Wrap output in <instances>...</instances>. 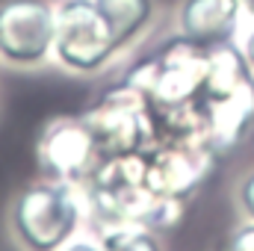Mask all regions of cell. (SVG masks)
<instances>
[{"label":"cell","instance_id":"8fae6325","mask_svg":"<svg viewBox=\"0 0 254 251\" xmlns=\"http://www.w3.org/2000/svg\"><path fill=\"white\" fill-rule=\"evenodd\" d=\"M228 251H254V222H252V225H243V228H237V231H234Z\"/></svg>","mask_w":254,"mask_h":251},{"label":"cell","instance_id":"277c9868","mask_svg":"<svg viewBox=\"0 0 254 251\" xmlns=\"http://www.w3.org/2000/svg\"><path fill=\"white\" fill-rule=\"evenodd\" d=\"M216 151L204 139H169L145 151V184L154 195L187 201L213 172Z\"/></svg>","mask_w":254,"mask_h":251},{"label":"cell","instance_id":"5b68a950","mask_svg":"<svg viewBox=\"0 0 254 251\" xmlns=\"http://www.w3.org/2000/svg\"><path fill=\"white\" fill-rule=\"evenodd\" d=\"M57 9L48 0L0 3V60L9 65H39L54 54Z\"/></svg>","mask_w":254,"mask_h":251},{"label":"cell","instance_id":"5bb4252c","mask_svg":"<svg viewBox=\"0 0 254 251\" xmlns=\"http://www.w3.org/2000/svg\"><path fill=\"white\" fill-rule=\"evenodd\" d=\"M243 54H246V60H249V65L254 68V30L249 33V39H246V51H243Z\"/></svg>","mask_w":254,"mask_h":251},{"label":"cell","instance_id":"9c48e42d","mask_svg":"<svg viewBox=\"0 0 254 251\" xmlns=\"http://www.w3.org/2000/svg\"><path fill=\"white\" fill-rule=\"evenodd\" d=\"M95 3L107 18L119 51L133 45L154 18V0H95Z\"/></svg>","mask_w":254,"mask_h":251},{"label":"cell","instance_id":"7c38bea8","mask_svg":"<svg viewBox=\"0 0 254 251\" xmlns=\"http://www.w3.org/2000/svg\"><path fill=\"white\" fill-rule=\"evenodd\" d=\"M240 204H243L246 216L254 219V172H249L243 178V184H240Z\"/></svg>","mask_w":254,"mask_h":251},{"label":"cell","instance_id":"7a4b0ae2","mask_svg":"<svg viewBox=\"0 0 254 251\" xmlns=\"http://www.w3.org/2000/svg\"><path fill=\"white\" fill-rule=\"evenodd\" d=\"M83 119L92 127L104 157L145 154L160 145V127L148 98L127 80L119 89H110Z\"/></svg>","mask_w":254,"mask_h":251},{"label":"cell","instance_id":"9a60e30c","mask_svg":"<svg viewBox=\"0 0 254 251\" xmlns=\"http://www.w3.org/2000/svg\"><path fill=\"white\" fill-rule=\"evenodd\" d=\"M240 3H243V9H246L249 15H254V0H240Z\"/></svg>","mask_w":254,"mask_h":251},{"label":"cell","instance_id":"52a82bcc","mask_svg":"<svg viewBox=\"0 0 254 251\" xmlns=\"http://www.w3.org/2000/svg\"><path fill=\"white\" fill-rule=\"evenodd\" d=\"M204 113V142L219 154L234 148L254 125V80L243 83L219 101L201 104Z\"/></svg>","mask_w":254,"mask_h":251},{"label":"cell","instance_id":"6da1fadb","mask_svg":"<svg viewBox=\"0 0 254 251\" xmlns=\"http://www.w3.org/2000/svg\"><path fill=\"white\" fill-rule=\"evenodd\" d=\"M9 225L24 251H60L80 225L74 184L48 178L21 189L12 201Z\"/></svg>","mask_w":254,"mask_h":251},{"label":"cell","instance_id":"30bf717a","mask_svg":"<svg viewBox=\"0 0 254 251\" xmlns=\"http://www.w3.org/2000/svg\"><path fill=\"white\" fill-rule=\"evenodd\" d=\"M104 251H163L160 240L154 237V231L139 228V225H122V228H107L104 240H101Z\"/></svg>","mask_w":254,"mask_h":251},{"label":"cell","instance_id":"3957f363","mask_svg":"<svg viewBox=\"0 0 254 251\" xmlns=\"http://www.w3.org/2000/svg\"><path fill=\"white\" fill-rule=\"evenodd\" d=\"M54 54L77 74H95L119 54L113 30L95 0H63L57 6Z\"/></svg>","mask_w":254,"mask_h":251},{"label":"cell","instance_id":"8992f818","mask_svg":"<svg viewBox=\"0 0 254 251\" xmlns=\"http://www.w3.org/2000/svg\"><path fill=\"white\" fill-rule=\"evenodd\" d=\"M104 160L107 157L83 116L54 119L39 139V163L51 181L86 184Z\"/></svg>","mask_w":254,"mask_h":251},{"label":"cell","instance_id":"4fadbf2b","mask_svg":"<svg viewBox=\"0 0 254 251\" xmlns=\"http://www.w3.org/2000/svg\"><path fill=\"white\" fill-rule=\"evenodd\" d=\"M60 251H104L98 243H89V240H68Z\"/></svg>","mask_w":254,"mask_h":251},{"label":"cell","instance_id":"ba28073f","mask_svg":"<svg viewBox=\"0 0 254 251\" xmlns=\"http://www.w3.org/2000/svg\"><path fill=\"white\" fill-rule=\"evenodd\" d=\"M240 9H243L240 0H184L178 12L181 36L207 51L228 45L237 33Z\"/></svg>","mask_w":254,"mask_h":251}]
</instances>
